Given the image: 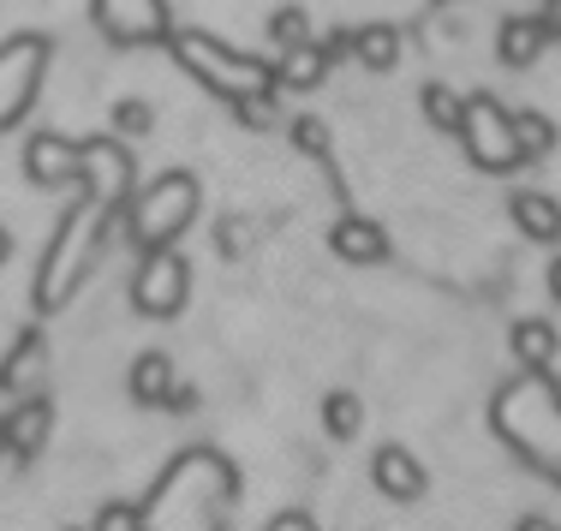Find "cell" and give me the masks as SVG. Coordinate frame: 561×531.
<instances>
[{
	"mask_svg": "<svg viewBox=\"0 0 561 531\" xmlns=\"http://www.w3.org/2000/svg\"><path fill=\"white\" fill-rule=\"evenodd\" d=\"M239 501V472L216 448H192L150 484L138 520L144 531H227V508Z\"/></svg>",
	"mask_w": 561,
	"mask_h": 531,
	"instance_id": "obj_1",
	"label": "cell"
},
{
	"mask_svg": "<svg viewBox=\"0 0 561 531\" xmlns=\"http://www.w3.org/2000/svg\"><path fill=\"white\" fill-rule=\"evenodd\" d=\"M108 221H114V209L90 192L55 221V233L43 239V257H36V281H31L36 311L55 316L90 287L96 257H102V245H108Z\"/></svg>",
	"mask_w": 561,
	"mask_h": 531,
	"instance_id": "obj_2",
	"label": "cell"
},
{
	"mask_svg": "<svg viewBox=\"0 0 561 531\" xmlns=\"http://www.w3.org/2000/svg\"><path fill=\"white\" fill-rule=\"evenodd\" d=\"M490 424L531 472L561 477V382L550 370H526L490 401Z\"/></svg>",
	"mask_w": 561,
	"mask_h": 531,
	"instance_id": "obj_3",
	"label": "cell"
},
{
	"mask_svg": "<svg viewBox=\"0 0 561 531\" xmlns=\"http://www.w3.org/2000/svg\"><path fill=\"white\" fill-rule=\"evenodd\" d=\"M168 55L197 90H204V96L227 102V108L257 102V96H275L280 90L275 60L251 55V48H233V43H221V36H209V31H173Z\"/></svg>",
	"mask_w": 561,
	"mask_h": 531,
	"instance_id": "obj_4",
	"label": "cell"
},
{
	"mask_svg": "<svg viewBox=\"0 0 561 531\" xmlns=\"http://www.w3.org/2000/svg\"><path fill=\"white\" fill-rule=\"evenodd\" d=\"M197 204H204V185H197V174H185V168L156 174L144 192H131V204H126L131 245L150 251V245H173V239H185V228L197 221Z\"/></svg>",
	"mask_w": 561,
	"mask_h": 531,
	"instance_id": "obj_5",
	"label": "cell"
},
{
	"mask_svg": "<svg viewBox=\"0 0 561 531\" xmlns=\"http://www.w3.org/2000/svg\"><path fill=\"white\" fill-rule=\"evenodd\" d=\"M48 66H55V43L36 31H19L0 43V138L12 126H24V114L43 102L48 84Z\"/></svg>",
	"mask_w": 561,
	"mask_h": 531,
	"instance_id": "obj_6",
	"label": "cell"
},
{
	"mask_svg": "<svg viewBox=\"0 0 561 531\" xmlns=\"http://www.w3.org/2000/svg\"><path fill=\"white\" fill-rule=\"evenodd\" d=\"M460 143H466V162H472L478 174H514V168H526V150H519L514 114H507L502 102L490 96V90H472V96H466Z\"/></svg>",
	"mask_w": 561,
	"mask_h": 531,
	"instance_id": "obj_7",
	"label": "cell"
},
{
	"mask_svg": "<svg viewBox=\"0 0 561 531\" xmlns=\"http://www.w3.org/2000/svg\"><path fill=\"white\" fill-rule=\"evenodd\" d=\"M126 299L138 316H150V323H168V316L185 311V299H192V263H185L180 245H150L138 257V269H131L126 281Z\"/></svg>",
	"mask_w": 561,
	"mask_h": 531,
	"instance_id": "obj_8",
	"label": "cell"
},
{
	"mask_svg": "<svg viewBox=\"0 0 561 531\" xmlns=\"http://www.w3.org/2000/svg\"><path fill=\"white\" fill-rule=\"evenodd\" d=\"M90 24L108 48H156L173 36L168 0H90Z\"/></svg>",
	"mask_w": 561,
	"mask_h": 531,
	"instance_id": "obj_9",
	"label": "cell"
},
{
	"mask_svg": "<svg viewBox=\"0 0 561 531\" xmlns=\"http://www.w3.org/2000/svg\"><path fill=\"white\" fill-rule=\"evenodd\" d=\"M78 155H84V180L90 197H102L108 209H126L131 192H138V155H131L126 138L102 131V138H78Z\"/></svg>",
	"mask_w": 561,
	"mask_h": 531,
	"instance_id": "obj_10",
	"label": "cell"
},
{
	"mask_svg": "<svg viewBox=\"0 0 561 531\" xmlns=\"http://www.w3.org/2000/svg\"><path fill=\"white\" fill-rule=\"evenodd\" d=\"M24 180L36 192H66V185L84 180V155H78V138L66 131H31L24 138Z\"/></svg>",
	"mask_w": 561,
	"mask_h": 531,
	"instance_id": "obj_11",
	"label": "cell"
},
{
	"mask_svg": "<svg viewBox=\"0 0 561 531\" xmlns=\"http://www.w3.org/2000/svg\"><path fill=\"white\" fill-rule=\"evenodd\" d=\"M48 370V340L43 328H19L12 335V347L0 353V394H12V401H31L36 382H43Z\"/></svg>",
	"mask_w": 561,
	"mask_h": 531,
	"instance_id": "obj_12",
	"label": "cell"
},
{
	"mask_svg": "<svg viewBox=\"0 0 561 531\" xmlns=\"http://www.w3.org/2000/svg\"><path fill=\"white\" fill-rule=\"evenodd\" d=\"M370 484H377V496H389V501H419L424 489H431V472H424V460L412 454V448H377L370 454Z\"/></svg>",
	"mask_w": 561,
	"mask_h": 531,
	"instance_id": "obj_13",
	"label": "cell"
},
{
	"mask_svg": "<svg viewBox=\"0 0 561 531\" xmlns=\"http://www.w3.org/2000/svg\"><path fill=\"white\" fill-rule=\"evenodd\" d=\"M507 221H514L519 239H531V245H561V197L556 192L519 185V192L507 197Z\"/></svg>",
	"mask_w": 561,
	"mask_h": 531,
	"instance_id": "obj_14",
	"label": "cell"
},
{
	"mask_svg": "<svg viewBox=\"0 0 561 531\" xmlns=\"http://www.w3.org/2000/svg\"><path fill=\"white\" fill-rule=\"evenodd\" d=\"M329 251H335L341 263H358V269H370V263H389V228L370 216H341L335 228H329Z\"/></svg>",
	"mask_w": 561,
	"mask_h": 531,
	"instance_id": "obj_15",
	"label": "cell"
},
{
	"mask_svg": "<svg viewBox=\"0 0 561 531\" xmlns=\"http://www.w3.org/2000/svg\"><path fill=\"white\" fill-rule=\"evenodd\" d=\"M556 36H550V24H543V12H526V19H502V31H496V60L502 66H514V72H526V66H538L543 60V48H550Z\"/></svg>",
	"mask_w": 561,
	"mask_h": 531,
	"instance_id": "obj_16",
	"label": "cell"
},
{
	"mask_svg": "<svg viewBox=\"0 0 561 531\" xmlns=\"http://www.w3.org/2000/svg\"><path fill=\"white\" fill-rule=\"evenodd\" d=\"M48 424H55V413H48V401H19L7 418H0V430H7V454L19 460V466H31L36 454H43V442H48Z\"/></svg>",
	"mask_w": 561,
	"mask_h": 531,
	"instance_id": "obj_17",
	"label": "cell"
},
{
	"mask_svg": "<svg viewBox=\"0 0 561 531\" xmlns=\"http://www.w3.org/2000/svg\"><path fill=\"white\" fill-rule=\"evenodd\" d=\"M173 389H180V370H173L168 353H138L126 365V394L138 406H168Z\"/></svg>",
	"mask_w": 561,
	"mask_h": 531,
	"instance_id": "obj_18",
	"label": "cell"
},
{
	"mask_svg": "<svg viewBox=\"0 0 561 531\" xmlns=\"http://www.w3.org/2000/svg\"><path fill=\"white\" fill-rule=\"evenodd\" d=\"M507 347H514L519 370H550L561 358V335H556V323H543V316H519V323L507 328Z\"/></svg>",
	"mask_w": 561,
	"mask_h": 531,
	"instance_id": "obj_19",
	"label": "cell"
},
{
	"mask_svg": "<svg viewBox=\"0 0 561 531\" xmlns=\"http://www.w3.org/2000/svg\"><path fill=\"white\" fill-rule=\"evenodd\" d=\"M335 72L329 66V55H323V43H299V48H280V60H275V78H280V90H317L323 78Z\"/></svg>",
	"mask_w": 561,
	"mask_h": 531,
	"instance_id": "obj_20",
	"label": "cell"
},
{
	"mask_svg": "<svg viewBox=\"0 0 561 531\" xmlns=\"http://www.w3.org/2000/svg\"><path fill=\"white\" fill-rule=\"evenodd\" d=\"M353 60L365 72H394L400 66V31L394 24H358L353 31Z\"/></svg>",
	"mask_w": 561,
	"mask_h": 531,
	"instance_id": "obj_21",
	"label": "cell"
},
{
	"mask_svg": "<svg viewBox=\"0 0 561 531\" xmlns=\"http://www.w3.org/2000/svg\"><path fill=\"white\" fill-rule=\"evenodd\" d=\"M419 114L431 131H443V138H460V119H466V96L448 84H419Z\"/></svg>",
	"mask_w": 561,
	"mask_h": 531,
	"instance_id": "obj_22",
	"label": "cell"
},
{
	"mask_svg": "<svg viewBox=\"0 0 561 531\" xmlns=\"http://www.w3.org/2000/svg\"><path fill=\"white\" fill-rule=\"evenodd\" d=\"M323 430L335 436V442H353V436L365 430V401H358L353 389L323 394Z\"/></svg>",
	"mask_w": 561,
	"mask_h": 531,
	"instance_id": "obj_23",
	"label": "cell"
},
{
	"mask_svg": "<svg viewBox=\"0 0 561 531\" xmlns=\"http://www.w3.org/2000/svg\"><path fill=\"white\" fill-rule=\"evenodd\" d=\"M514 131H519V150H526V162H543V155H556V143H561L556 119L538 114V108H519V114H514Z\"/></svg>",
	"mask_w": 561,
	"mask_h": 531,
	"instance_id": "obj_24",
	"label": "cell"
},
{
	"mask_svg": "<svg viewBox=\"0 0 561 531\" xmlns=\"http://www.w3.org/2000/svg\"><path fill=\"white\" fill-rule=\"evenodd\" d=\"M293 143H299V155H311L317 168H323L329 180H335V138H329V126L317 114H299L293 119V131H287Z\"/></svg>",
	"mask_w": 561,
	"mask_h": 531,
	"instance_id": "obj_25",
	"label": "cell"
},
{
	"mask_svg": "<svg viewBox=\"0 0 561 531\" xmlns=\"http://www.w3.org/2000/svg\"><path fill=\"white\" fill-rule=\"evenodd\" d=\"M263 31H270L275 48H299V43H311V12L299 0H280L270 19H263Z\"/></svg>",
	"mask_w": 561,
	"mask_h": 531,
	"instance_id": "obj_26",
	"label": "cell"
},
{
	"mask_svg": "<svg viewBox=\"0 0 561 531\" xmlns=\"http://www.w3.org/2000/svg\"><path fill=\"white\" fill-rule=\"evenodd\" d=\"M150 126H156V108L144 96H119L114 102V138L138 143V138H150Z\"/></svg>",
	"mask_w": 561,
	"mask_h": 531,
	"instance_id": "obj_27",
	"label": "cell"
},
{
	"mask_svg": "<svg viewBox=\"0 0 561 531\" xmlns=\"http://www.w3.org/2000/svg\"><path fill=\"white\" fill-rule=\"evenodd\" d=\"M90 531H144V520H138V508H131V501H108V508L90 520Z\"/></svg>",
	"mask_w": 561,
	"mask_h": 531,
	"instance_id": "obj_28",
	"label": "cell"
},
{
	"mask_svg": "<svg viewBox=\"0 0 561 531\" xmlns=\"http://www.w3.org/2000/svg\"><path fill=\"white\" fill-rule=\"evenodd\" d=\"M239 126H251V131H270L275 126V96H257V102H239L233 108Z\"/></svg>",
	"mask_w": 561,
	"mask_h": 531,
	"instance_id": "obj_29",
	"label": "cell"
},
{
	"mask_svg": "<svg viewBox=\"0 0 561 531\" xmlns=\"http://www.w3.org/2000/svg\"><path fill=\"white\" fill-rule=\"evenodd\" d=\"M317 43H323V55H329V66L353 60V31H329V36H317Z\"/></svg>",
	"mask_w": 561,
	"mask_h": 531,
	"instance_id": "obj_30",
	"label": "cell"
},
{
	"mask_svg": "<svg viewBox=\"0 0 561 531\" xmlns=\"http://www.w3.org/2000/svg\"><path fill=\"white\" fill-rule=\"evenodd\" d=\"M263 531H317V520H311V513H299V508H287V513H275Z\"/></svg>",
	"mask_w": 561,
	"mask_h": 531,
	"instance_id": "obj_31",
	"label": "cell"
},
{
	"mask_svg": "<svg viewBox=\"0 0 561 531\" xmlns=\"http://www.w3.org/2000/svg\"><path fill=\"white\" fill-rule=\"evenodd\" d=\"M514 531H561L550 513H526V520H514Z\"/></svg>",
	"mask_w": 561,
	"mask_h": 531,
	"instance_id": "obj_32",
	"label": "cell"
},
{
	"mask_svg": "<svg viewBox=\"0 0 561 531\" xmlns=\"http://www.w3.org/2000/svg\"><path fill=\"white\" fill-rule=\"evenodd\" d=\"M543 24H550V36L561 43V0H543Z\"/></svg>",
	"mask_w": 561,
	"mask_h": 531,
	"instance_id": "obj_33",
	"label": "cell"
},
{
	"mask_svg": "<svg viewBox=\"0 0 561 531\" xmlns=\"http://www.w3.org/2000/svg\"><path fill=\"white\" fill-rule=\"evenodd\" d=\"M7 257H12V233L0 228V263H7Z\"/></svg>",
	"mask_w": 561,
	"mask_h": 531,
	"instance_id": "obj_34",
	"label": "cell"
},
{
	"mask_svg": "<svg viewBox=\"0 0 561 531\" xmlns=\"http://www.w3.org/2000/svg\"><path fill=\"white\" fill-rule=\"evenodd\" d=\"M550 287H556V299H561V263H556V269H550Z\"/></svg>",
	"mask_w": 561,
	"mask_h": 531,
	"instance_id": "obj_35",
	"label": "cell"
},
{
	"mask_svg": "<svg viewBox=\"0 0 561 531\" xmlns=\"http://www.w3.org/2000/svg\"><path fill=\"white\" fill-rule=\"evenodd\" d=\"M431 7H443V12H448V7H466V0H431Z\"/></svg>",
	"mask_w": 561,
	"mask_h": 531,
	"instance_id": "obj_36",
	"label": "cell"
},
{
	"mask_svg": "<svg viewBox=\"0 0 561 531\" xmlns=\"http://www.w3.org/2000/svg\"><path fill=\"white\" fill-rule=\"evenodd\" d=\"M0 460H7V430H0Z\"/></svg>",
	"mask_w": 561,
	"mask_h": 531,
	"instance_id": "obj_37",
	"label": "cell"
}]
</instances>
